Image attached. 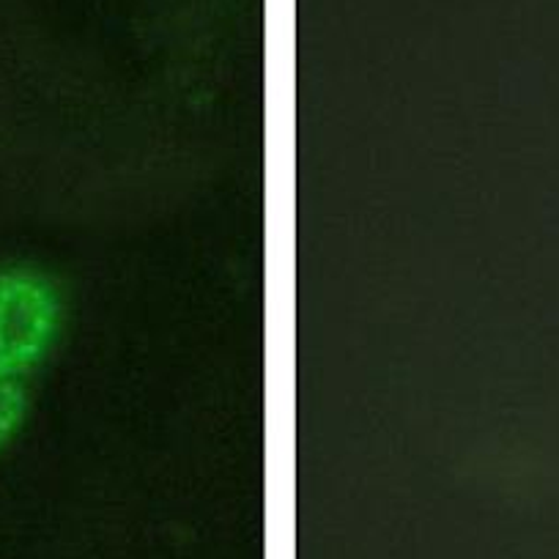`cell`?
I'll return each mask as SVG.
<instances>
[{
	"label": "cell",
	"mask_w": 559,
	"mask_h": 559,
	"mask_svg": "<svg viewBox=\"0 0 559 559\" xmlns=\"http://www.w3.org/2000/svg\"><path fill=\"white\" fill-rule=\"evenodd\" d=\"M67 297L36 266H0V384H36L61 346Z\"/></svg>",
	"instance_id": "6da1fadb"
},
{
	"label": "cell",
	"mask_w": 559,
	"mask_h": 559,
	"mask_svg": "<svg viewBox=\"0 0 559 559\" xmlns=\"http://www.w3.org/2000/svg\"><path fill=\"white\" fill-rule=\"evenodd\" d=\"M36 384H0V453L20 437L34 408Z\"/></svg>",
	"instance_id": "7a4b0ae2"
}]
</instances>
